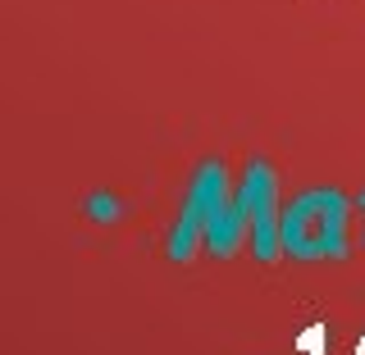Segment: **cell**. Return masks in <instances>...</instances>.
Returning <instances> with one entry per match:
<instances>
[{
    "label": "cell",
    "mask_w": 365,
    "mask_h": 355,
    "mask_svg": "<svg viewBox=\"0 0 365 355\" xmlns=\"http://www.w3.org/2000/svg\"><path fill=\"white\" fill-rule=\"evenodd\" d=\"M279 242L292 260H347L351 255V196L338 187H311L279 210Z\"/></svg>",
    "instance_id": "6da1fadb"
},
{
    "label": "cell",
    "mask_w": 365,
    "mask_h": 355,
    "mask_svg": "<svg viewBox=\"0 0 365 355\" xmlns=\"http://www.w3.org/2000/svg\"><path fill=\"white\" fill-rule=\"evenodd\" d=\"M233 201L237 210L247 214L251 223V255L260 260V265H269V260L283 255V242H279V178H274V164L269 159H247L242 178L233 182Z\"/></svg>",
    "instance_id": "7a4b0ae2"
},
{
    "label": "cell",
    "mask_w": 365,
    "mask_h": 355,
    "mask_svg": "<svg viewBox=\"0 0 365 355\" xmlns=\"http://www.w3.org/2000/svg\"><path fill=\"white\" fill-rule=\"evenodd\" d=\"M233 201V182H228V169L220 159H205V164L192 174L187 182V201H182L174 228H169V260L182 265V260L197 255L201 237H205V219H210L220 205Z\"/></svg>",
    "instance_id": "3957f363"
},
{
    "label": "cell",
    "mask_w": 365,
    "mask_h": 355,
    "mask_svg": "<svg viewBox=\"0 0 365 355\" xmlns=\"http://www.w3.org/2000/svg\"><path fill=\"white\" fill-rule=\"evenodd\" d=\"M247 237H251L247 214L237 210V201H228V205H220V210L205 219V237H201V246L210 250L215 260H233V255H237V246H242Z\"/></svg>",
    "instance_id": "277c9868"
},
{
    "label": "cell",
    "mask_w": 365,
    "mask_h": 355,
    "mask_svg": "<svg viewBox=\"0 0 365 355\" xmlns=\"http://www.w3.org/2000/svg\"><path fill=\"white\" fill-rule=\"evenodd\" d=\"M119 210H123V205H119V196H110V191H91V196H87V219L91 223H114Z\"/></svg>",
    "instance_id": "5b68a950"
},
{
    "label": "cell",
    "mask_w": 365,
    "mask_h": 355,
    "mask_svg": "<svg viewBox=\"0 0 365 355\" xmlns=\"http://www.w3.org/2000/svg\"><path fill=\"white\" fill-rule=\"evenodd\" d=\"M297 346H302L306 355H329V328H324V324L306 328V333L297 337Z\"/></svg>",
    "instance_id": "8992f818"
},
{
    "label": "cell",
    "mask_w": 365,
    "mask_h": 355,
    "mask_svg": "<svg viewBox=\"0 0 365 355\" xmlns=\"http://www.w3.org/2000/svg\"><path fill=\"white\" fill-rule=\"evenodd\" d=\"M356 210H361V219H365V187H361V196H356Z\"/></svg>",
    "instance_id": "52a82bcc"
},
{
    "label": "cell",
    "mask_w": 365,
    "mask_h": 355,
    "mask_svg": "<svg viewBox=\"0 0 365 355\" xmlns=\"http://www.w3.org/2000/svg\"><path fill=\"white\" fill-rule=\"evenodd\" d=\"M356 355H365V337H361V341H356Z\"/></svg>",
    "instance_id": "ba28073f"
}]
</instances>
